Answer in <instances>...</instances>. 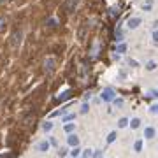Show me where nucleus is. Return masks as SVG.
Segmentation results:
<instances>
[{"mask_svg": "<svg viewBox=\"0 0 158 158\" xmlns=\"http://www.w3.org/2000/svg\"><path fill=\"white\" fill-rule=\"evenodd\" d=\"M21 42H23V32H21V30H16L14 34H13V37H11L9 44H11V48H19Z\"/></svg>", "mask_w": 158, "mask_h": 158, "instance_id": "obj_1", "label": "nucleus"}, {"mask_svg": "<svg viewBox=\"0 0 158 158\" xmlns=\"http://www.w3.org/2000/svg\"><path fill=\"white\" fill-rule=\"evenodd\" d=\"M112 99H114V90L107 88V90L102 91V100H104V102H111Z\"/></svg>", "mask_w": 158, "mask_h": 158, "instance_id": "obj_2", "label": "nucleus"}, {"mask_svg": "<svg viewBox=\"0 0 158 158\" xmlns=\"http://www.w3.org/2000/svg\"><path fill=\"white\" fill-rule=\"evenodd\" d=\"M44 70L46 72H53V70H55V58H53V56H49V58H46V63H44Z\"/></svg>", "mask_w": 158, "mask_h": 158, "instance_id": "obj_3", "label": "nucleus"}, {"mask_svg": "<svg viewBox=\"0 0 158 158\" xmlns=\"http://www.w3.org/2000/svg\"><path fill=\"white\" fill-rule=\"evenodd\" d=\"M156 135V130H155V126H146V130H144V139H153V137Z\"/></svg>", "mask_w": 158, "mask_h": 158, "instance_id": "obj_4", "label": "nucleus"}, {"mask_svg": "<svg viewBox=\"0 0 158 158\" xmlns=\"http://www.w3.org/2000/svg\"><path fill=\"white\" fill-rule=\"evenodd\" d=\"M139 25H141V18H130L128 23H126V26H128L130 30H135Z\"/></svg>", "mask_w": 158, "mask_h": 158, "instance_id": "obj_5", "label": "nucleus"}, {"mask_svg": "<svg viewBox=\"0 0 158 158\" xmlns=\"http://www.w3.org/2000/svg\"><path fill=\"white\" fill-rule=\"evenodd\" d=\"M67 142H69V146L76 147V146L79 144V137H77V135H74V134H69V139H67Z\"/></svg>", "mask_w": 158, "mask_h": 158, "instance_id": "obj_6", "label": "nucleus"}, {"mask_svg": "<svg viewBox=\"0 0 158 158\" xmlns=\"http://www.w3.org/2000/svg\"><path fill=\"white\" fill-rule=\"evenodd\" d=\"M37 149H39V151H48V149H49V142H48V141H40V142L37 144Z\"/></svg>", "mask_w": 158, "mask_h": 158, "instance_id": "obj_7", "label": "nucleus"}, {"mask_svg": "<svg viewBox=\"0 0 158 158\" xmlns=\"http://www.w3.org/2000/svg\"><path fill=\"white\" fill-rule=\"evenodd\" d=\"M128 125H130V128H139V126H141V120L139 118H132L130 121H128Z\"/></svg>", "mask_w": 158, "mask_h": 158, "instance_id": "obj_8", "label": "nucleus"}, {"mask_svg": "<svg viewBox=\"0 0 158 158\" xmlns=\"http://www.w3.org/2000/svg\"><path fill=\"white\" fill-rule=\"evenodd\" d=\"M134 151L135 153H141L142 151V141H135L134 142Z\"/></svg>", "mask_w": 158, "mask_h": 158, "instance_id": "obj_9", "label": "nucleus"}, {"mask_svg": "<svg viewBox=\"0 0 158 158\" xmlns=\"http://www.w3.org/2000/svg\"><path fill=\"white\" fill-rule=\"evenodd\" d=\"M112 105H114V107H123V99L121 97L112 99Z\"/></svg>", "mask_w": 158, "mask_h": 158, "instance_id": "obj_10", "label": "nucleus"}, {"mask_svg": "<svg viewBox=\"0 0 158 158\" xmlns=\"http://www.w3.org/2000/svg\"><path fill=\"white\" fill-rule=\"evenodd\" d=\"M116 137H118V132H111V134L107 135V144H112V142L116 141Z\"/></svg>", "mask_w": 158, "mask_h": 158, "instance_id": "obj_11", "label": "nucleus"}, {"mask_svg": "<svg viewBox=\"0 0 158 158\" xmlns=\"http://www.w3.org/2000/svg\"><path fill=\"white\" fill-rule=\"evenodd\" d=\"M5 28H7V19L0 16V32H5Z\"/></svg>", "mask_w": 158, "mask_h": 158, "instance_id": "obj_12", "label": "nucleus"}, {"mask_svg": "<svg viewBox=\"0 0 158 158\" xmlns=\"http://www.w3.org/2000/svg\"><path fill=\"white\" fill-rule=\"evenodd\" d=\"M42 128H44L46 132H49V130L53 128V123H51V121H44V123H42Z\"/></svg>", "mask_w": 158, "mask_h": 158, "instance_id": "obj_13", "label": "nucleus"}, {"mask_svg": "<svg viewBox=\"0 0 158 158\" xmlns=\"http://www.w3.org/2000/svg\"><path fill=\"white\" fill-rule=\"evenodd\" d=\"M63 123H67V121H72V120H76V114H67V116H63Z\"/></svg>", "mask_w": 158, "mask_h": 158, "instance_id": "obj_14", "label": "nucleus"}, {"mask_svg": "<svg viewBox=\"0 0 158 158\" xmlns=\"http://www.w3.org/2000/svg\"><path fill=\"white\" fill-rule=\"evenodd\" d=\"M126 125H128V118H121V120H120V123H118L120 128H125Z\"/></svg>", "mask_w": 158, "mask_h": 158, "instance_id": "obj_15", "label": "nucleus"}, {"mask_svg": "<svg viewBox=\"0 0 158 158\" xmlns=\"http://www.w3.org/2000/svg\"><path fill=\"white\" fill-rule=\"evenodd\" d=\"M116 51H118V53H125L126 51V44H123V42L118 44V46H116Z\"/></svg>", "mask_w": 158, "mask_h": 158, "instance_id": "obj_16", "label": "nucleus"}, {"mask_svg": "<svg viewBox=\"0 0 158 158\" xmlns=\"http://www.w3.org/2000/svg\"><path fill=\"white\" fill-rule=\"evenodd\" d=\"M74 130H76V125H65V132L67 134H72Z\"/></svg>", "mask_w": 158, "mask_h": 158, "instance_id": "obj_17", "label": "nucleus"}, {"mask_svg": "<svg viewBox=\"0 0 158 158\" xmlns=\"http://www.w3.org/2000/svg\"><path fill=\"white\" fill-rule=\"evenodd\" d=\"M70 155H72L74 158H76V156H79V155H81V149H79V147H74V149L70 151Z\"/></svg>", "mask_w": 158, "mask_h": 158, "instance_id": "obj_18", "label": "nucleus"}, {"mask_svg": "<svg viewBox=\"0 0 158 158\" xmlns=\"http://www.w3.org/2000/svg\"><path fill=\"white\" fill-rule=\"evenodd\" d=\"M72 9H74V0H69V2H67V11L72 13Z\"/></svg>", "mask_w": 158, "mask_h": 158, "instance_id": "obj_19", "label": "nucleus"}, {"mask_svg": "<svg viewBox=\"0 0 158 158\" xmlns=\"http://www.w3.org/2000/svg\"><path fill=\"white\" fill-rule=\"evenodd\" d=\"M155 67H156V63H155V61H149V63H146V69H147V70H153Z\"/></svg>", "mask_w": 158, "mask_h": 158, "instance_id": "obj_20", "label": "nucleus"}, {"mask_svg": "<svg viewBox=\"0 0 158 158\" xmlns=\"http://www.w3.org/2000/svg\"><path fill=\"white\" fill-rule=\"evenodd\" d=\"M91 155H93V153H91L90 149H86V151H84V153H83V156H81V158H90Z\"/></svg>", "mask_w": 158, "mask_h": 158, "instance_id": "obj_21", "label": "nucleus"}, {"mask_svg": "<svg viewBox=\"0 0 158 158\" xmlns=\"http://www.w3.org/2000/svg\"><path fill=\"white\" fill-rule=\"evenodd\" d=\"M153 40L158 44V30H155V32H153Z\"/></svg>", "mask_w": 158, "mask_h": 158, "instance_id": "obj_22", "label": "nucleus"}, {"mask_svg": "<svg viewBox=\"0 0 158 158\" xmlns=\"http://www.w3.org/2000/svg\"><path fill=\"white\" fill-rule=\"evenodd\" d=\"M81 112H88V104H83V107H81Z\"/></svg>", "mask_w": 158, "mask_h": 158, "instance_id": "obj_23", "label": "nucleus"}, {"mask_svg": "<svg viewBox=\"0 0 158 158\" xmlns=\"http://www.w3.org/2000/svg\"><path fill=\"white\" fill-rule=\"evenodd\" d=\"M116 39H118V40H123V32H118V34H116Z\"/></svg>", "mask_w": 158, "mask_h": 158, "instance_id": "obj_24", "label": "nucleus"}, {"mask_svg": "<svg viewBox=\"0 0 158 158\" xmlns=\"http://www.w3.org/2000/svg\"><path fill=\"white\" fill-rule=\"evenodd\" d=\"M128 65H130V67H137V61H135V60H128Z\"/></svg>", "mask_w": 158, "mask_h": 158, "instance_id": "obj_25", "label": "nucleus"}, {"mask_svg": "<svg viewBox=\"0 0 158 158\" xmlns=\"http://www.w3.org/2000/svg\"><path fill=\"white\" fill-rule=\"evenodd\" d=\"M58 155H60V156H65V155H67V149H58Z\"/></svg>", "mask_w": 158, "mask_h": 158, "instance_id": "obj_26", "label": "nucleus"}, {"mask_svg": "<svg viewBox=\"0 0 158 158\" xmlns=\"http://www.w3.org/2000/svg\"><path fill=\"white\" fill-rule=\"evenodd\" d=\"M93 158H102V151H97V153H93Z\"/></svg>", "mask_w": 158, "mask_h": 158, "instance_id": "obj_27", "label": "nucleus"}, {"mask_svg": "<svg viewBox=\"0 0 158 158\" xmlns=\"http://www.w3.org/2000/svg\"><path fill=\"white\" fill-rule=\"evenodd\" d=\"M151 112H156V114H158V104H156V105H153V107H151Z\"/></svg>", "mask_w": 158, "mask_h": 158, "instance_id": "obj_28", "label": "nucleus"}]
</instances>
